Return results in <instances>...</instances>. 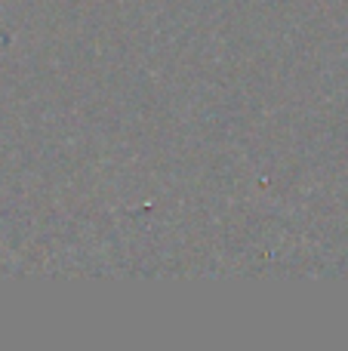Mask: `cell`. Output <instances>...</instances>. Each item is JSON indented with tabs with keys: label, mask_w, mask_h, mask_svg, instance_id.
I'll list each match as a JSON object with an SVG mask.
<instances>
[]
</instances>
